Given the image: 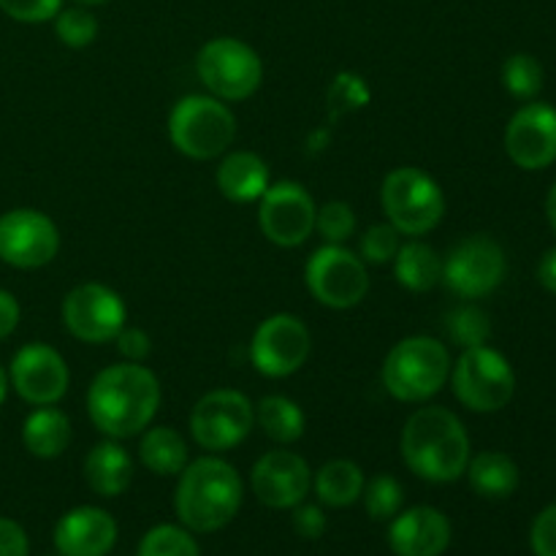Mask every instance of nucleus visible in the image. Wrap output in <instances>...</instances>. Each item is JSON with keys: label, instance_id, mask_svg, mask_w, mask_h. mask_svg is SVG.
I'll list each match as a JSON object with an SVG mask.
<instances>
[{"label": "nucleus", "instance_id": "obj_10", "mask_svg": "<svg viewBox=\"0 0 556 556\" xmlns=\"http://www.w3.org/2000/svg\"><path fill=\"white\" fill-rule=\"evenodd\" d=\"M255 427V405L237 389H215L190 410V438L199 448L223 454L248 440Z\"/></svg>", "mask_w": 556, "mask_h": 556}, {"label": "nucleus", "instance_id": "obj_14", "mask_svg": "<svg viewBox=\"0 0 556 556\" xmlns=\"http://www.w3.org/2000/svg\"><path fill=\"white\" fill-rule=\"evenodd\" d=\"M318 206L309 190L293 179H280L258 199L261 233L277 248H299L315 233Z\"/></svg>", "mask_w": 556, "mask_h": 556}, {"label": "nucleus", "instance_id": "obj_26", "mask_svg": "<svg viewBox=\"0 0 556 556\" xmlns=\"http://www.w3.org/2000/svg\"><path fill=\"white\" fill-rule=\"evenodd\" d=\"M364 470L351 459H331L313 476V492L326 508H351L362 500Z\"/></svg>", "mask_w": 556, "mask_h": 556}, {"label": "nucleus", "instance_id": "obj_9", "mask_svg": "<svg viewBox=\"0 0 556 556\" xmlns=\"http://www.w3.org/2000/svg\"><path fill=\"white\" fill-rule=\"evenodd\" d=\"M304 282L318 304L329 309H351L367 299L369 275L362 255L342 244H324L309 255Z\"/></svg>", "mask_w": 556, "mask_h": 556}, {"label": "nucleus", "instance_id": "obj_3", "mask_svg": "<svg viewBox=\"0 0 556 556\" xmlns=\"http://www.w3.org/2000/svg\"><path fill=\"white\" fill-rule=\"evenodd\" d=\"M244 486L237 467L220 456H201L179 472L174 508L190 532H217L242 508Z\"/></svg>", "mask_w": 556, "mask_h": 556}, {"label": "nucleus", "instance_id": "obj_23", "mask_svg": "<svg viewBox=\"0 0 556 556\" xmlns=\"http://www.w3.org/2000/svg\"><path fill=\"white\" fill-rule=\"evenodd\" d=\"M71 418L54 405L36 407L22 424V443L38 459H58L71 445Z\"/></svg>", "mask_w": 556, "mask_h": 556}, {"label": "nucleus", "instance_id": "obj_25", "mask_svg": "<svg viewBox=\"0 0 556 556\" xmlns=\"http://www.w3.org/2000/svg\"><path fill=\"white\" fill-rule=\"evenodd\" d=\"M394 277L405 291L427 293L443 280V258L432 244L410 239L394 255Z\"/></svg>", "mask_w": 556, "mask_h": 556}, {"label": "nucleus", "instance_id": "obj_19", "mask_svg": "<svg viewBox=\"0 0 556 556\" xmlns=\"http://www.w3.org/2000/svg\"><path fill=\"white\" fill-rule=\"evenodd\" d=\"M389 546L396 556H443L451 546V521L443 510L416 505L391 519Z\"/></svg>", "mask_w": 556, "mask_h": 556}, {"label": "nucleus", "instance_id": "obj_2", "mask_svg": "<svg viewBox=\"0 0 556 556\" xmlns=\"http://www.w3.org/2000/svg\"><path fill=\"white\" fill-rule=\"evenodd\" d=\"M402 462L413 476L429 483L459 481L470 465V434L448 407H418L402 427Z\"/></svg>", "mask_w": 556, "mask_h": 556}, {"label": "nucleus", "instance_id": "obj_32", "mask_svg": "<svg viewBox=\"0 0 556 556\" xmlns=\"http://www.w3.org/2000/svg\"><path fill=\"white\" fill-rule=\"evenodd\" d=\"M362 497L369 519L375 521H391L402 510V503H405L402 483L394 476H375L372 481L364 483Z\"/></svg>", "mask_w": 556, "mask_h": 556}, {"label": "nucleus", "instance_id": "obj_30", "mask_svg": "<svg viewBox=\"0 0 556 556\" xmlns=\"http://www.w3.org/2000/svg\"><path fill=\"white\" fill-rule=\"evenodd\" d=\"M136 556H201L190 530L174 525H157L141 538Z\"/></svg>", "mask_w": 556, "mask_h": 556}, {"label": "nucleus", "instance_id": "obj_45", "mask_svg": "<svg viewBox=\"0 0 556 556\" xmlns=\"http://www.w3.org/2000/svg\"><path fill=\"white\" fill-rule=\"evenodd\" d=\"M76 5H85V9H90V5H101V3H106V0H74Z\"/></svg>", "mask_w": 556, "mask_h": 556}, {"label": "nucleus", "instance_id": "obj_16", "mask_svg": "<svg viewBox=\"0 0 556 556\" xmlns=\"http://www.w3.org/2000/svg\"><path fill=\"white\" fill-rule=\"evenodd\" d=\"M9 383L27 405H58L71 386V372L60 351L47 342H30L11 358Z\"/></svg>", "mask_w": 556, "mask_h": 556}, {"label": "nucleus", "instance_id": "obj_8", "mask_svg": "<svg viewBox=\"0 0 556 556\" xmlns=\"http://www.w3.org/2000/svg\"><path fill=\"white\" fill-rule=\"evenodd\" d=\"M451 386L467 410L497 413L514 400L516 372L508 358L489 345L465 348L459 362L451 364Z\"/></svg>", "mask_w": 556, "mask_h": 556}, {"label": "nucleus", "instance_id": "obj_35", "mask_svg": "<svg viewBox=\"0 0 556 556\" xmlns=\"http://www.w3.org/2000/svg\"><path fill=\"white\" fill-rule=\"evenodd\" d=\"M400 237L402 233L389 220L369 226L364 231L362 242H358V253H362L364 264H389V261H394V255L402 248Z\"/></svg>", "mask_w": 556, "mask_h": 556}, {"label": "nucleus", "instance_id": "obj_22", "mask_svg": "<svg viewBox=\"0 0 556 556\" xmlns=\"http://www.w3.org/2000/svg\"><path fill=\"white\" fill-rule=\"evenodd\" d=\"M85 481L98 497H119L134 481V459L119 440H101L85 456Z\"/></svg>", "mask_w": 556, "mask_h": 556}, {"label": "nucleus", "instance_id": "obj_29", "mask_svg": "<svg viewBox=\"0 0 556 556\" xmlns=\"http://www.w3.org/2000/svg\"><path fill=\"white\" fill-rule=\"evenodd\" d=\"M445 329L459 348H478L486 345L489 337H492V320L478 304H462L448 313Z\"/></svg>", "mask_w": 556, "mask_h": 556}, {"label": "nucleus", "instance_id": "obj_5", "mask_svg": "<svg viewBox=\"0 0 556 556\" xmlns=\"http://www.w3.org/2000/svg\"><path fill=\"white\" fill-rule=\"evenodd\" d=\"M168 139L190 161H212L237 139V117L215 96H185L168 114Z\"/></svg>", "mask_w": 556, "mask_h": 556}, {"label": "nucleus", "instance_id": "obj_11", "mask_svg": "<svg viewBox=\"0 0 556 556\" xmlns=\"http://www.w3.org/2000/svg\"><path fill=\"white\" fill-rule=\"evenodd\" d=\"M508 271V258L500 242L486 233L462 239L443 258V286L459 299H483L497 291Z\"/></svg>", "mask_w": 556, "mask_h": 556}, {"label": "nucleus", "instance_id": "obj_38", "mask_svg": "<svg viewBox=\"0 0 556 556\" xmlns=\"http://www.w3.org/2000/svg\"><path fill=\"white\" fill-rule=\"evenodd\" d=\"M114 348H117V353L123 356V362H134V364H141L152 353L150 334L136 329V326H125V329L114 337Z\"/></svg>", "mask_w": 556, "mask_h": 556}, {"label": "nucleus", "instance_id": "obj_39", "mask_svg": "<svg viewBox=\"0 0 556 556\" xmlns=\"http://www.w3.org/2000/svg\"><path fill=\"white\" fill-rule=\"evenodd\" d=\"M291 525L293 532L304 541H318L320 535L326 532V514L320 510V505H307V503H299L296 508H291Z\"/></svg>", "mask_w": 556, "mask_h": 556}, {"label": "nucleus", "instance_id": "obj_34", "mask_svg": "<svg viewBox=\"0 0 556 556\" xmlns=\"http://www.w3.org/2000/svg\"><path fill=\"white\" fill-rule=\"evenodd\" d=\"M315 231L326 239V244H342L356 233V212L345 201H329L315 215Z\"/></svg>", "mask_w": 556, "mask_h": 556}, {"label": "nucleus", "instance_id": "obj_17", "mask_svg": "<svg viewBox=\"0 0 556 556\" xmlns=\"http://www.w3.org/2000/svg\"><path fill=\"white\" fill-rule=\"evenodd\" d=\"M250 486H253L255 497L275 510H291L313 489V470H309L307 459L288 448L266 451L250 472Z\"/></svg>", "mask_w": 556, "mask_h": 556}, {"label": "nucleus", "instance_id": "obj_18", "mask_svg": "<svg viewBox=\"0 0 556 556\" xmlns=\"http://www.w3.org/2000/svg\"><path fill=\"white\" fill-rule=\"evenodd\" d=\"M505 152L525 172H541L556 161V109L525 103L505 128Z\"/></svg>", "mask_w": 556, "mask_h": 556}, {"label": "nucleus", "instance_id": "obj_13", "mask_svg": "<svg viewBox=\"0 0 556 556\" xmlns=\"http://www.w3.org/2000/svg\"><path fill=\"white\" fill-rule=\"evenodd\" d=\"M128 307L123 296L103 282H81L63 299V324L71 337L87 345L114 342L125 329Z\"/></svg>", "mask_w": 556, "mask_h": 556}, {"label": "nucleus", "instance_id": "obj_44", "mask_svg": "<svg viewBox=\"0 0 556 556\" xmlns=\"http://www.w3.org/2000/svg\"><path fill=\"white\" fill-rule=\"evenodd\" d=\"M9 372H5L3 367H0V405L5 402V396H9Z\"/></svg>", "mask_w": 556, "mask_h": 556}, {"label": "nucleus", "instance_id": "obj_40", "mask_svg": "<svg viewBox=\"0 0 556 556\" xmlns=\"http://www.w3.org/2000/svg\"><path fill=\"white\" fill-rule=\"evenodd\" d=\"M30 543H27L25 530L16 521L0 516V556H27Z\"/></svg>", "mask_w": 556, "mask_h": 556}, {"label": "nucleus", "instance_id": "obj_42", "mask_svg": "<svg viewBox=\"0 0 556 556\" xmlns=\"http://www.w3.org/2000/svg\"><path fill=\"white\" fill-rule=\"evenodd\" d=\"M538 282H541L548 293H556V248L543 253L541 264H538Z\"/></svg>", "mask_w": 556, "mask_h": 556}, {"label": "nucleus", "instance_id": "obj_21", "mask_svg": "<svg viewBox=\"0 0 556 556\" xmlns=\"http://www.w3.org/2000/svg\"><path fill=\"white\" fill-rule=\"evenodd\" d=\"M217 190L233 204H253L271 185L269 166L261 155L248 150H233L217 166Z\"/></svg>", "mask_w": 556, "mask_h": 556}, {"label": "nucleus", "instance_id": "obj_1", "mask_svg": "<svg viewBox=\"0 0 556 556\" xmlns=\"http://www.w3.org/2000/svg\"><path fill=\"white\" fill-rule=\"evenodd\" d=\"M161 380L144 364L123 362L101 369L87 389V416L112 440L144 432L161 407Z\"/></svg>", "mask_w": 556, "mask_h": 556}, {"label": "nucleus", "instance_id": "obj_7", "mask_svg": "<svg viewBox=\"0 0 556 556\" xmlns=\"http://www.w3.org/2000/svg\"><path fill=\"white\" fill-rule=\"evenodd\" d=\"M195 74L210 96L226 103L248 101L264 81L261 54L242 38L220 36L206 41L195 54Z\"/></svg>", "mask_w": 556, "mask_h": 556}, {"label": "nucleus", "instance_id": "obj_15", "mask_svg": "<svg viewBox=\"0 0 556 556\" xmlns=\"http://www.w3.org/2000/svg\"><path fill=\"white\" fill-rule=\"evenodd\" d=\"M60 253V231L43 212L20 206L0 215V261L14 269H41Z\"/></svg>", "mask_w": 556, "mask_h": 556}, {"label": "nucleus", "instance_id": "obj_24", "mask_svg": "<svg viewBox=\"0 0 556 556\" xmlns=\"http://www.w3.org/2000/svg\"><path fill=\"white\" fill-rule=\"evenodd\" d=\"M139 462L161 478L179 476L188 467V440L174 427H147L139 440Z\"/></svg>", "mask_w": 556, "mask_h": 556}, {"label": "nucleus", "instance_id": "obj_37", "mask_svg": "<svg viewBox=\"0 0 556 556\" xmlns=\"http://www.w3.org/2000/svg\"><path fill=\"white\" fill-rule=\"evenodd\" d=\"M530 543L535 556H556V503L538 514L530 532Z\"/></svg>", "mask_w": 556, "mask_h": 556}, {"label": "nucleus", "instance_id": "obj_33", "mask_svg": "<svg viewBox=\"0 0 556 556\" xmlns=\"http://www.w3.org/2000/svg\"><path fill=\"white\" fill-rule=\"evenodd\" d=\"M54 33H58L60 43H65V47L85 49L98 38V20L85 5H71V9L58 11Z\"/></svg>", "mask_w": 556, "mask_h": 556}, {"label": "nucleus", "instance_id": "obj_6", "mask_svg": "<svg viewBox=\"0 0 556 556\" xmlns=\"http://www.w3.org/2000/svg\"><path fill=\"white\" fill-rule=\"evenodd\" d=\"M380 206L386 220L407 239L434 231L445 215V193L438 179L416 166H400L380 185Z\"/></svg>", "mask_w": 556, "mask_h": 556}, {"label": "nucleus", "instance_id": "obj_43", "mask_svg": "<svg viewBox=\"0 0 556 556\" xmlns=\"http://www.w3.org/2000/svg\"><path fill=\"white\" fill-rule=\"evenodd\" d=\"M546 217L552 223V228L556 231V185L548 190V199H546Z\"/></svg>", "mask_w": 556, "mask_h": 556}, {"label": "nucleus", "instance_id": "obj_4", "mask_svg": "<svg viewBox=\"0 0 556 556\" xmlns=\"http://www.w3.org/2000/svg\"><path fill=\"white\" fill-rule=\"evenodd\" d=\"M380 378L394 400L424 405L448 383L451 353L434 337H405L389 351Z\"/></svg>", "mask_w": 556, "mask_h": 556}, {"label": "nucleus", "instance_id": "obj_36", "mask_svg": "<svg viewBox=\"0 0 556 556\" xmlns=\"http://www.w3.org/2000/svg\"><path fill=\"white\" fill-rule=\"evenodd\" d=\"M60 5H63V0H0L3 14H9L16 22H27V25L54 20Z\"/></svg>", "mask_w": 556, "mask_h": 556}, {"label": "nucleus", "instance_id": "obj_12", "mask_svg": "<svg viewBox=\"0 0 556 556\" xmlns=\"http://www.w3.org/2000/svg\"><path fill=\"white\" fill-rule=\"evenodd\" d=\"M313 337L299 315L275 313L261 320L250 340V362L264 378H291L307 364Z\"/></svg>", "mask_w": 556, "mask_h": 556}, {"label": "nucleus", "instance_id": "obj_20", "mask_svg": "<svg viewBox=\"0 0 556 556\" xmlns=\"http://www.w3.org/2000/svg\"><path fill=\"white\" fill-rule=\"evenodd\" d=\"M117 543V521L92 505L68 510L54 525V548L60 556H106Z\"/></svg>", "mask_w": 556, "mask_h": 556}, {"label": "nucleus", "instance_id": "obj_27", "mask_svg": "<svg viewBox=\"0 0 556 556\" xmlns=\"http://www.w3.org/2000/svg\"><path fill=\"white\" fill-rule=\"evenodd\" d=\"M470 486L486 500H505L519 489V465L503 451H481L467 465Z\"/></svg>", "mask_w": 556, "mask_h": 556}, {"label": "nucleus", "instance_id": "obj_41", "mask_svg": "<svg viewBox=\"0 0 556 556\" xmlns=\"http://www.w3.org/2000/svg\"><path fill=\"white\" fill-rule=\"evenodd\" d=\"M20 302H16L14 293L3 291L0 288V342L5 340V337H11L16 331V326H20Z\"/></svg>", "mask_w": 556, "mask_h": 556}, {"label": "nucleus", "instance_id": "obj_31", "mask_svg": "<svg viewBox=\"0 0 556 556\" xmlns=\"http://www.w3.org/2000/svg\"><path fill=\"white\" fill-rule=\"evenodd\" d=\"M503 85L519 101H532L543 90V65L532 54H510L503 65Z\"/></svg>", "mask_w": 556, "mask_h": 556}, {"label": "nucleus", "instance_id": "obj_28", "mask_svg": "<svg viewBox=\"0 0 556 556\" xmlns=\"http://www.w3.org/2000/svg\"><path fill=\"white\" fill-rule=\"evenodd\" d=\"M255 424L277 445H291L302 440L307 418H304V410L293 400L282 394H269L255 405Z\"/></svg>", "mask_w": 556, "mask_h": 556}]
</instances>
